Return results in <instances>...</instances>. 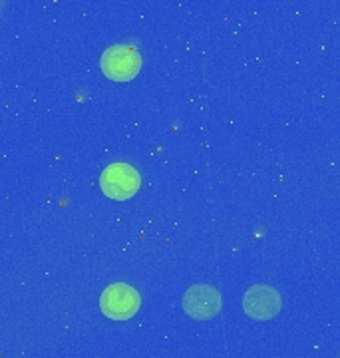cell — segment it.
<instances>
[{"instance_id": "cell-1", "label": "cell", "mask_w": 340, "mask_h": 358, "mask_svg": "<svg viewBox=\"0 0 340 358\" xmlns=\"http://www.w3.org/2000/svg\"><path fill=\"white\" fill-rule=\"evenodd\" d=\"M139 183H141V178H139L138 169L129 164H112L104 169L100 178L101 192L115 201H126L129 197H134L138 193Z\"/></svg>"}, {"instance_id": "cell-2", "label": "cell", "mask_w": 340, "mask_h": 358, "mask_svg": "<svg viewBox=\"0 0 340 358\" xmlns=\"http://www.w3.org/2000/svg\"><path fill=\"white\" fill-rule=\"evenodd\" d=\"M141 299L138 291L124 282L110 285L100 296L101 313L112 320H127L132 319L139 310Z\"/></svg>"}, {"instance_id": "cell-3", "label": "cell", "mask_w": 340, "mask_h": 358, "mask_svg": "<svg viewBox=\"0 0 340 358\" xmlns=\"http://www.w3.org/2000/svg\"><path fill=\"white\" fill-rule=\"evenodd\" d=\"M101 72L113 82H129L141 70V56L132 46H112L101 56Z\"/></svg>"}, {"instance_id": "cell-4", "label": "cell", "mask_w": 340, "mask_h": 358, "mask_svg": "<svg viewBox=\"0 0 340 358\" xmlns=\"http://www.w3.org/2000/svg\"><path fill=\"white\" fill-rule=\"evenodd\" d=\"M281 305V294L269 285H255L243 296V308L253 320H271L278 315Z\"/></svg>"}, {"instance_id": "cell-5", "label": "cell", "mask_w": 340, "mask_h": 358, "mask_svg": "<svg viewBox=\"0 0 340 358\" xmlns=\"http://www.w3.org/2000/svg\"><path fill=\"white\" fill-rule=\"evenodd\" d=\"M183 310L195 320L213 319L221 310V294L209 285H195L183 296Z\"/></svg>"}]
</instances>
